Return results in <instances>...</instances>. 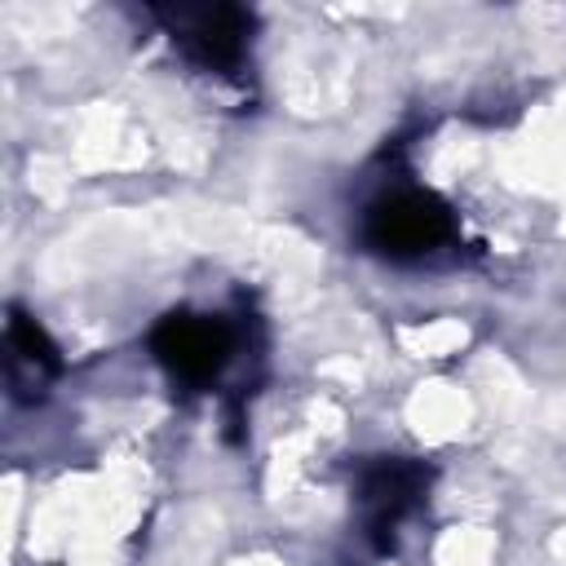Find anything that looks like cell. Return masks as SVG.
I'll return each instance as SVG.
<instances>
[{
  "label": "cell",
  "mask_w": 566,
  "mask_h": 566,
  "mask_svg": "<svg viewBox=\"0 0 566 566\" xmlns=\"http://www.w3.org/2000/svg\"><path fill=\"white\" fill-rule=\"evenodd\" d=\"M367 239L389 256H424L451 239V217L438 199L420 190H394L380 203H371Z\"/></svg>",
  "instance_id": "obj_1"
},
{
  "label": "cell",
  "mask_w": 566,
  "mask_h": 566,
  "mask_svg": "<svg viewBox=\"0 0 566 566\" xmlns=\"http://www.w3.org/2000/svg\"><path fill=\"white\" fill-rule=\"evenodd\" d=\"M155 354H159V363L172 376H181L190 385H203V380H212L226 367V358H230V332L221 327V318L172 314L155 332Z\"/></svg>",
  "instance_id": "obj_2"
},
{
  "label": "cell",
  "mask_w": 566,
  "mask_h": 566,
  "mask_svg": "<svg viewBox=\"0 0 566 566\" xmlns=\"http://www.w3.org/2000/svg\"><path fill=\"white\" fill-rule=\"evenodd\" d=\"M168 22L172 40H181V49L208 71H230L243 57L248 22L239 9H177Z\"/></svg>",
  "instance_id": "obj_3"
},
{
  "label": "cell",
  "mask_w": 566,
  "mask_h": 566,
  "mask_svg": "<svg viewBox=\"0 0 566 566\" xmlns=\"http://www.w3.org/2000/svg\"><path fill=\"white\" fill-rule=\"evenodd\" d=\"M420 495V469L411 464H376L367 478H363V517H367V531L371 539H389V531L407 517V509L416 504Z\"/></svg>",
  "instance_id": "obj_4"
},
{
  "label": "cell",
  "mask_w": 566,
  "mask_h": 566,
  "mask_svg": "<svg viewBox=\"0 0 566 566\" xmlns=\"http://www.w3.org/2000/svg\"><path fill=\"white\" fill-rule=\"evenodd\" d=\"M4 371H9V385H13L18 398L44 394L49 376L57 371V354L44 340V332L35 327V318H22V314L9 318V332H4Z\"/></svg>",
  "instance_id": "obj_5"
}]
</instances>
